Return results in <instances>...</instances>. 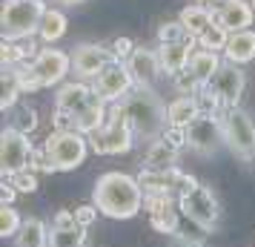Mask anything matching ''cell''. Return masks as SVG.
I'll use <instances>...</instances> for the list:
<instances>
[{
  "instance_id": "obj_25",
  "label": "cell",
  "mask_w": 255,
  "mask_h": 247,
  "mask_svg": "<svg viewBox=\"0 0 255 247\" xmlns=\"http://www.w3.org/2000/svg\"><path fill=\"white\" fill-rule=\"evenodd\" d=\"M86 227H49V247H83Z\"/></svg>"
},
{
  "instance_id": "obj_37",
  "label": "cell",
  "mask_w": 255,
  "mask_h": 247,
  "mask_svg": "<svg viewBox=\"0 0 255 247\" xmlns=\"http://www.w3.org/2000/svg\"><path fill=\"white\" fill-rule=\"evenodd\" d=\"M253 9H255V0H253Z\"/></svg>"
},
{
  "instance_id": "obj_15",
  "label": "cell",
  "mask_w": 255,
  "mask_h": 247,
  "mask_svg": "<svg viewBox=\"0 0 255 247\" xmlns=\"http://www.w3.org/2000/svg\"><path fill=\"white\" fill-rule=\"evenodd\" d=\"M253 17H255V9L247 0H221L218 9H215V23L224 26L230 35L250 29L253 26Z\"/></svg>"
},
{
  "instance_id": "obj_2",
  "label": "cell",
  "mask_w": 255,
  "mask_h": 247,
  "mask_svg": "<svg viewBox=\"0 0 255 247\" xmlns=\"http://www.w3.org/2000/svg\"><path fill=\"white\" fill-rule=\"evenodd\" d=\"M124 118L129 121V127L135 132V138L140 141H158L163 132L169 130V118H166V104L155 95V89H143L135 86L132 92L121 101Z\"/></svg>"
},
{
  "instance_id": "obj_28",
  "label": "cell",
  "mask_w": 255,
  "mask_h": 247,
  "mask_svg": "<svg viewBox=\"0 0 255 247\" xmlns=\"http://www.w3.org/2000/svg\"><path fill=\"white\" fill-rule=\"evenodd\" d=\"M20 227H23L20 213L14 210L12 204H3L0 207V236L3 239H14V236L20 233Z\"/></svg>"
},
{
  "instance_id": "obj_38",
  "label": "cell",
  "mask_w": 255,
  "mask_h": 247,
  "mask_svg": "<svg viewBox=\"0 0 255 247\" xmlns=\"http://www.w3.org/2000/svg\"><path fill=\"white\" fill-rule=\"evenodd\" d=\"M37 3H43V0H37Z\"/></svg>"
},
{
  "instance_id": "obj_39",
  "label": "cell",
  "mask_w": 255,
  "mask_h": 247,
  "mask_svg": "<svg viewBox=\"0 0 255 247\" xmlns=\"http://www.w3.org/2000/svg\"><path fill=\"white\" fill-rule=\"evenodd\" d=\"M83 247H86V245H83Z\"/></svg>"
},
{
  "instance_id": "obj_14",
  "label": "cell",
  "mask_w": 255,
  "mask_h": 247,
  "mask_svg": "<svg viewBox=\"0 0 255 247\" xmlns=\"http://www.w3.org/2000/svg\"><path fill=\"white\" fill-rule=\"evenodd\" d=\"M127 69L132 75L135 86H143V89H152L158 78H161V60H158V49H146V46H135V52L129 55Z\"/></svg>"
},
{
  "instance_id": "obj_7",
  "label": "cell",
  "mask_w": 255,
  "mask_h": 247,
  "mask_svg": "<svg viewBox=\"0 0 255 247\" xmlns=\"http://www.w3.org/2000/svg\"><path fill=\"white\" fill-rule=\"evenodd\" d=\"M221 127H224V141L235 155L247 161L255 158V124L244 109H224L221 112Z\"/></svg>"
},
{
  "instance_id": "obj_11",
  "label": "cell",
  "mask_w": 255,
  "mask_h": 247,
  "mask_svg": "<svg viewBox=\"0 0 255 247\" xmlns=\"http://www.w3.org/2000/svg\"><path fill=\"white\" fill-rule=\"evenodd\" d=\"M244 83H247V78H244L241 66L224 60V66L207 81V89L218 98L221 109H235L244 95Z\"/></svg>"
},
{
  "instance_id": "obj_16",
  "label": "cell",
  "mask_w": 255,
  "mask_h": 247,
  "mask_svg": "<svg viewBox=\"0 0 255 247\" xmlns=\"http://www.w3.org/2000/svg\"><path fill=\"white\" fill-rule=\"evenodd\" d=\"M92 86L83 81H72V83H63L58 89V95H55V109H60V112H66V115L78 118L86 109V104H89V98H92Z\"/></svg>"
},
{
  "instance_id": "obj_12",
  "label": "cell",
  "mask_w": 255,
  "mask_h": 247,
  "mask_svg": "<svg viewBox=\"0 0 255 247\" xmlns=\"http://www.w3.org/2000/svg\"><path fill=\"white\" fill-rule=\"evenodd\" d=\"M92 86L106 104H121V101L135 89V81H132V75H129L124 60H112V63L92 81Z\"/></svg>"
},
{
  "instance_id": "obj_13",
  "label": "cell",
  "mask_w": 255,
  "mask_h": 247,
  "mask_svg": "<svg viewBox=\"0 0 255 247\" xmlns=\"http://www.w3.org/2000/svg\"><path fill=\"white\" fill-rule=\"evenodd\" d=\"M29 69H32V78H35L37 89L40 86H55L60 83L72 69V58L66 52H60V49H40L35 55V60L29 63Z\"/></svg>"
},
{
  "instance_id": "obj_18",
  "label": "cell",
  "mask_w": 255,
  "mask_h": 247,
  "mask_svg": "<svg viewBox=\"0 0 255 247\" xmlns=\"http://www.w3.org/2000/svg\"><path fill=\"white\" fill-rule=\"evenodd\" d=\"M178 153H181V147L172 144L166 135H161L158 141L149 144V150L143 155V164H146V170H155V173H169L178 164Z\"/></svg>"
},
{
  "instance_id": "obj_32",
  "label": "cell",
  "mask_w": 255,
  "mask_h": 247,
  "mask_svg": "<svg viewBox=\"0 0 255 247\" xmlns=\"http://www.w3.org/2000/svg\"><path fill=\"white\" fill-rule=\"evenodd\" d=\"M112 52H115V58H118V60H124V63H127L129 55L135 52V43H132L129 37H118V40H115V46H112Z\"/></svg>"
},
{
  "instance_id": "obj_6",
  "label": "cell",
  "mask_w": 255,
  "mask_h": 247,
  "mask_svg": "<svg viewBox=\"0 0 255 247\" xmlns=\"http://www.w3.org/2000/svg\"><path fill=\"white\" fill-rule=\"evenodd\" d=\"M178 207H181L186 219L195 222L201 230H212V227L218 224V216H221L218 199H215V193H212L207 184H201V181H195L192 187H186V190L178 193Z\"/></svg>"
},
{
  "instance_id": "obj_19",
  "label": "cell",
  "mask_w": 255,
  "mask_h": 247,
  "mask_svg": "<svg viewBox=\"0 0 255 247\" xmlns=\"http://www.w3.org/2000/svg\"><path fill=\"white\" fill-rule=\"evenodd\" d=\"M224 60L235 63V66H244V63L255 60V29H244V32L230 35L227 49H224Z\"/></svg>"
},
{
  "instance_id": "obj_31",
  "label": "cell",
  "mask_w": 255,
  "mask_h": 247,
  "mask_svg": "<svg viewBox=\"0 0 255 247\" xmlns=\"http://www.w3.org/2000/svg\"><path fill=\"white\" fill-rule=\"evenodd\" d=\"M98 207H95V204H83V207H78V210H75V219H78V224H81V227H89V224H95V216H98Z\"/></svg>"
},
{
  "instance_id": "obj_3",
  "label": "cell",
  "mask_w": 255,
  "mask_h": 247,
  "mask_svg": "<svg viewBox=\"0 0 255 247\" xmlns=\"http://www.w3.org/2000/svg\"><path fill=\"white\" fill-rule=\"evenodd\" d=\"M46 6L37 0H3V14H0V32L3 40H29L37 35L40 20H43Z\"/></svg>"
},
{
  "instance_id": "obj_35",
  "label": "cell",
  "mask_w": 255,
  "mask_h": 247,
  "mask_svg": "<svg viewBox=\"0 0 255 247\" xmlns=\"http://www.w3.org/2000/svg\"><path fill=\"white\" fill-rule=\"evenodd\" d=\"M58 3H63V6H81V3H86V0H58Z\"/></svg>"
},
{
  "instance_id": "obj_20",
  "label": "cell",
  "mask_w": 255,
  "mask_h": 247,
  "mask_svg": "<svg viewBox=\"0 0 255 247\" xmlns=\"http://www.w3.org/2000/svg\"><path fill=\"white\" fill-rule=\"evenodd\" d=\"M198 115H201V106L195 95H178L172 104H166V118H169V127L175 130H186Z\"/></svg>"
},
{
  "instance_id": "obj_24",
  "label": "cell",
  "mask_w": 255,
  "mask_h": 247,
  "mask_svg": "<svg viewBox=\"0 0 255 247\" xmlns=\"http://www.w3.org/2000/svg\"><path fill=\"white\" fill-rule=\"evenodd\" d=\"M66 14L60 12V9H46L43 12V20H40V29H37V37L43 40V43H55L60 37L66 35Z\"/></svg>"
},
{
  "instance_id": "obj_30",
  "label": "cell",
  "mask_w": 255,
  "mask_h": 247,
  "mask_svg": "<svg viewBox=\"0 0 255 247\" xmlns=\"http://www.w3.org/2000/svg\"><path fill=\"white\" fill-rule=\"evenodd\" d=\"M6 181H9L17 193H35L37 190V176L32 170H23V173H17V176H9Z\"/></svg>"
},
{
  "instance_id": "obj_17",
  "label": "cell",
  "mask_w": 255,
  "mask_h": 247,
  "mask_svg": "<svg viewBox=\"0 0 255 247\" xmlns=\"http://www.w3.org/2000/svg\"><path fill=\"white\" fill-rule=\"evenodd\" d=\"M198 43H161L158 46V60H161V69L166 75L178 78L181 72L189 69V60H192V52H195Z\"/></svg>"
},
{
  "instance_id": "obj_26",
  "label": "cell",
  "mask_w": 255,
  "mask_h": 247,
  "mask_svg": "<svg viewBox=\"0 0 255 247\" xmlns=\"http://www.w3.org/2000/svg\"><path fill=\"white\" fill-rule=\"evenodd\" d=\"M227 40H230V32L224 29V26L212 23L204 32V35L198 37V49H209V52H224L227 49Z\"/></svg>"
},
{
  "instance_id": "obj_22",
  "label": "cell",
  "mask_w": 255,
  "mask_h": 247,
  "mask_svg": "<svg viewBox=\"0 0 255 247\" xmlns=\"http://www.w3.org/2000/svg\"><path fill=\"white\" fill-rule=\"evenodd\" d=\"M221 66H224L221 55L218 52H209V49H195V52H192V60H189V72H192L201 83H207Z\"/></svg>"
},
{
  "instance_id": "obj_36",
  "label": "cell",
  "mask_w": 255,
  "mask_h": 247,
  "mask_svg": "<svg viewBox=\"0 0 255 247\" xmlns=\"http://www.w3.org/2000/svg\"><path fill=\"white\" fill-rule=\"evenodd\" d=\"M195 3H201V6H204V3H209V0H195Z\"/></svg>"
},
{
  "instance_id": "obj_1",
  "label": "cell",
  "mask_w": 255,
  "mask_h": 247,
  "mask_svg": "<svg viewBox=\"0 0 255 247\" xmlns=\"http://www.w3.org/2000/svg\"><path fill=\"white\" fill-rule=\"evenodd\" d=\"M92 204L98 210L109 216V219H132L143 210L146 204V193L138 184V178L127 176V173H104L95 181Z\"/></svg>"
},
{
  "instance_id": "obj_21",
  "label": "cell",
  "mask_w": 255,
  "mask_h": 247,
  "mask_svg": "<svg viewBox=\"0 0 255 247\" xmlns=\"http://www.w3.org/2000/svg\"><path fill=\"white\" fill-rule=\"evenodd\" d=\"M178 20H181L186 32H189V35L198 40V37L204 35L209 26L215 23V9H209V6H201V3H192V6H186L184 12L178 14Z\"/></svg>"
},
{
  "instance_id": "obj_33",
  "label": "cell",
  "mask_w": 255,
  "mask_h": 247,
  "mask_svg": "<svg viewBox=\"0 0 255 247\" xmlns=\"http://www.w3.org/2000/svg\"><path fill=\"white\" fill-rule=\"evenodd\" d=\"M78 224V219H75V213L69 210H60L58 216H55V222H52V227H75Z\"/></svg>"
},
{
  "instance_id": "obj_27",
  "label": "cell",
  "mask_w": 255,
  "mask_h": 247,
  "mask_svg": "<svg viewBox=\"0 0 255 247\" xmlns=\"http://www.w3.org/2000/svg\"><path fill=\"white\" fill-rule=\"evenodd\" d=\"M158 40H161V43H198L195 37L184 29V23H181V20L161 23V29H158Z\"/></svg>"
},
{
  "instance_id": "obj_8",
  "label": "cell",
  "mask_w": 255,
  "mask_h": 247,
  "mask_svg": "<svg viewBox=\"0 0 255 247\" xmlns=\"http://www.w3.org/2000/svg\"><path fill=\"white\" fill-rule=\"evenodd\" d=\"M184 141L186 150H192L198 155H215L224 147V127H221V115H201L184 130Z\"/></svg>"
},
{
  "instance_id": "obj_4",
  "label": "cell",
  "mask_w": 255,
  "mask_h": 247,
  "mask_svg": "<svg viewBox=\"0 0 255 247\" xmlns=\"http://www.w3.org/2000/svg\"><path fill=\"white\" fill-rule=\"evenodd\" d=\"M89 144H92L95 153H101V155H121V153H129V150H132L135 132L129 127V121L124 118L121 104H109L106 124L98 132L89 135Z\"/></svg>"
},
{
  "instance_id": "obj_29",
  "label": "cell",
  "mask_w": 255,
  "mask_h": 247,
  "mask_svg": "<svg viewBox=\"0 0 255 247\" xmlns=\"http://www.w3.org/2000/svg\"><path fill=\"white\" fill-rule=\"evenodd\" d=\"M9 127H14L17 132H23V135H29V132L37 130V112L32 109V106H17L12 112V121H9Z\"/></svg>"
},
{
  "instance_id": "obj_5",
  "label": "cell",
  "mask_w": 255,
  "mask_h": 247,
  "mask_svg": "<svg viewBox=\"0 0 255 247\" xmlns=\"http://www.w3.org/2000/svg\"><path fill=\"white\" fill-rule=\"evenodd\" d=\"M46 155L55 170H75L86 161L89 155V135H83L78 130L66 132H52L46 138Z\"/></svg>"
},
{
  "instance_id": "obj_34",
  "label": "cell",
  "mask_w": 255,
  "mask_h": 247,
  "mask_svg": "<svg viewBox=\"0 0 255 247\" xmlns=\"http://www.w3.org/2000/svg\"><path fill=\"white\" fill-rule=\"evenodd\" d=\"M14 193H17V190H14L12 184H9V181H6V190H3V204H12Z\"/></svg>"
},
{
  "instance_id": "obj_10",
  "label": "cell",
  "mask_w": 255,
  "mask_h": 247,
  "mask_svg": "<svg viewBox=\"0 0 255 247\" xmlns=\"http://www.w3.org/2000/svg\"><path fill=\"white\" fill-rule=\"evenodd\" d=\"M69 58H72V72L81 81H95L112 60H118L115 52L109 46H104V43H78L72 49Z\"/></svg>"
},
{
  "instance_id": "obj_9",
  "label": "cell",
  "mask_w": 255,
  "mask_h": 247,
  "mask_svg": "<svg viewBox=\"0 0 255 247\" xmlns=\"http://www.w3.org/2000/svg\"><path fill=\"white\" fill-rule=\"evenodd\" d=\"M32 141H29V135L23 132H17L14 127H6L3 135H0V170H3V176H17V173H23L32 167Z\"/></svg>"
},
{
  "instance_id": "obj_23",
  "label": "cell",
  "mask_w": 255,
  "mask_h": 247,
  "mask_svg": "<svg viewBox=\"0 0 255 247\" xmlns=\"http://www.w3.org/2000/svg\"><path fill=\"white\" fill-rule=\"evenodd\" d=\"M14 247H49L46 222H40V219H23L20 233L14 236Z\"/></svg>"
}]
</instances>
